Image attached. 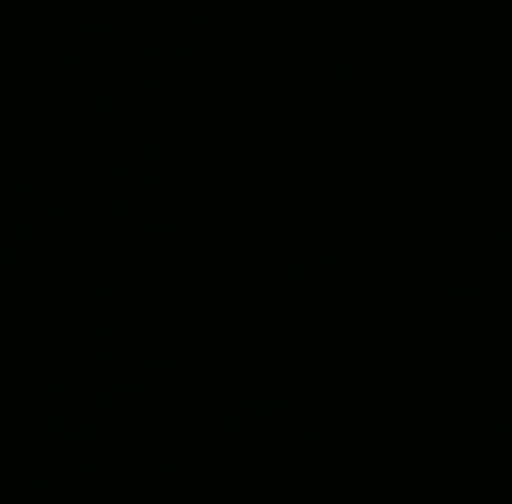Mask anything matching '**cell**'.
Returning a JSON list of instances; mask_svg holds the SVG:
<instances>
[]
</instances>
